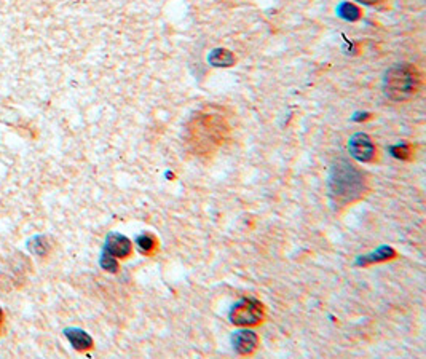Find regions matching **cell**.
Wrapping results in <instances>:
<instances>
[{
  "instance_id": "cell-1",
  "label": "cell",
  "mask_w": 426,
  "mask_h": 359,
  "mask_svg": "<svg viewBox=\"0 0 426 359\" xmlns=\"http://www.w3.org/2000/svg\"><path fill=\"white\" fill-rule=\"evenodd\" d=\"M228 131L230 126L227 119L217 110L207 107L190 119L185 126V142L194 155L210 158L227 141Z\"/></svg>"
},
{
  "instance_id": "cell-2",
  "label": "cell",
  "mask_w": 426,
  "mask_h": 359,
  "mask_svg": "<svg viewBox=\"0 0 426 359\" xmlns=\"http://www.w3.org/2000/svg\"><path fill=\"white\" fill-rule=\"evenodd\" d=\"M327 187L334 206L343 208L361 200L369 192V181L368 176L353 163L345 158H338L331 167Z\"/></svg>"
},
{
  "instance_id": "cell-3",
  "label": "cell",
  "mask_w": 426,
  "mask_h": 359,
  "mask_svg": "<svg viewBox=\"0 0 426 359\" xmlns=\"http://www.w3.org/2000/svg\"><path fill=\"white\" fill-rule=\"evenodd\" d=\"M422 72L411 63L391 66L384 77V93L395 102H404L412 99L422 90Z\"/></svg>"
},
{
  "instance_id": "cell-4",
  "label": "cell",
  "mask_w": 426,
  "mask_h": 359,
  "mask_svg": "<svg viewBox=\"0 0 426 359\" xmlns=\"http://www.w3.org/2000/svg\"><path fill=\"white\" fill-rule=\"evenodd\" d=\"M264 305L255 299H243L230 310V321L237 326H258L264 321Z\"/></svg>"
},
{
  "instance_id": "cell-5",
  "label": "cell",
  "mask_w": 426,
  "mask_h": 359,
  "mask_svg": "<svg viewBox=\"0 0 426 359\" xmlns=\"http://www.w3.org/2000/svg\"><path fill=\"white\" fill-rule=\"evenodd\" d=\"M348 151L354 160L361 163L375 162L377 153H379L374 141L364 132H356V135L352 136V139L348 142Z\"/></svg>"
},
{
  "instance_id": "cell-6",
  "label": "cell",
  "mask_w": 426,
  "mask_h": 359,
  "mask_svg": "<svg viewBox=\"0 0 426 359\" xmlns=\"http://www.w3.org/2000/svg\"><path fill=\"white\" fill-rule=\"evenodd\" d=\"M104 252L111 254L116 259H127L131 252H133V243H131L127 236L120 234H111L106 238V247Z\"/></svg>"
},
{
  "instance_id": "cell-7",
  "label": "cell",
  "mask_w": 426,
  "mask_h": 359,
  "mask_svg": "<svg viewBox=\"0 0 426 359\" xmlns=\"http://www.w3.org/2000/svg\"><path fill=\"white\" fill-rule=\"evenodd\" d=\"M232 344L238 355H253L259 345V337L253 330H239L232 337Z\"/></svg>"
},
{
  "instance_id": "cell-8",
  "label": "cell",
  "mask_w": 426,
  "mask_h": 359,
  "mask_svg": "<svg viewBox=\"0 0 426 359\" xmlns=\"http://www.w3.org/2000/svg\"><path fill=\"white\" fill-rule=\"evenodd\" d=\"M64 335L68 337L70 345H72L77 351H86L90 350V348H93V339L85 333V330L69 328L64 330Z\"/></svg>"
},
{
  "instance_id": "cell-9",
  "label": "cell",
  "mask_w": 426,
  "mask_h": 359,
  "mask_svg": "<svg viewBox=\"0 0 426 359\" xmlns=\"http://www.w3.org/2000/svg\"><path fill=\"white\" fill-rule=\"evenodd\" d=\"M210 64L214 66V68H230L235 64V54L232 52H228L226 48H216L212 49L207 56Z\"/></svg>"
},
{
  "instance_id": "cell-10",
  "label": "cell",
  "mask_w": 426,
  "mask_h": 359,
  "mask_svg": "<svg viewBox=\"0 0 426 359\" xmlns=\"http://www.w3.org/2000/svg\"><path fill=\"white\" fill-rule=\"evenodd\" d=\"M396 257V252L391 250V247H380V250H377L372 254H368V256H363L359 259L358 263L359 265H368V263H374V262H384L388 261V259Z\"/></svg>"
},
{
  "instance_id": "cell-11",
  "label": "cell",
  "mask_w": 426,
  "mask_h": 359,
  "mask_svg": "<svg viewBox=\"0 0 426 359\" xmlns=\"http://www.w3.org/2000/svg\"><path fill=\"white\" fill-rule=\"evenodd\" d=\"M27 250H29L34 256H47L50 251V241L45 236H34L27 243Z\"/></svg>"
},
{
  "instance_id": "cell-12",
  "label": "cell",
  "mask_w": 426,
  "mask_h": 359,
  "mask_svg": "<svg viewBox=\"0 0 426 359\" xmlns=\"http://www.w3.org/2000/svg\"><path fill=\"white\" fill-rule=\"evenodd\" d=\"M136 245H138L139 251L142 254H147V256H150V254H154L158 250V240L152 234H144L138 236Z\"/></svg>"
},
{
  "instance_id": "cell-13",
  "label": "cell",
  "mask_w": 426,
  "mask_h": 359,
  "mask_svg": "<svg viewBox=\"0 0 426 359\" xmlns=\"http://www.w3.org/2000/svg\"><path fill=\"white\" fill-rule=\"evenodd\" d=\"M337 13L338 16H342V18L347 21H356L361 18V10H359L356 5L349 3V2H343L338 5Z\"/></svg>"
},
{
  "instance_id": "cell-14",
  "label": "cell",
  "mask_w": 426,
  "mask_h": 359,
  "mask_svg": "<svg viewBox=\"0 0 426 359\" xmlns=\"http://www.w3.org/2000/svg\"><path fill=\"white\" fill-rule=\"evenodd\" d=\"M393 157L400 160H412L413 158V148L409 144H397V146L391 147Z\"/></svg>"
},
{
  "instance_id": "cell-15",
  "label": "cell",
  "mask_w": 426,
  "mask_h": 359,
  "mask_svg": "<svg viewBox=\"0 0 426 359\" xmlns=\"http://www.w3.org/2000/svg\"><path fill=\"white\" fill-rule=\"evenodd\" d=\"M101 267L106 270V272L116 273L117 270H118V262H117L116 257L111 256V254L102 252V256H101Z\"/></svg>"
},
{
  "instance_id": "cell-16",
  "label": "cell",
  "mask_w": 426,
  "mask_h": 359,
  "mask_svg": "<svg viewBox=\"0 0 426 359\" xmlns=\"http://www.w3.org/2000/svg\"><path fill=\"white\" fill-rule=\"evenodd\" d=\"M356 2H361L364 5H375V3L381 2V0H356Z\"/></svg>"
},
{
  "instance_id": "cell-17",
  "label": "cell",
  "mask_w": 426,
  "mask_h": 359,
  "mask_svg": "<svg viewBox=\"0 0 426 359\" xmlns=\"http://www.w3.org/2000/svg\"><path fill=\"white\" fill-rule=\"evenodd\" d=\"M2 319H3V312H2V308H0V324H2Z\"/></svg>"
}]
</instances>
